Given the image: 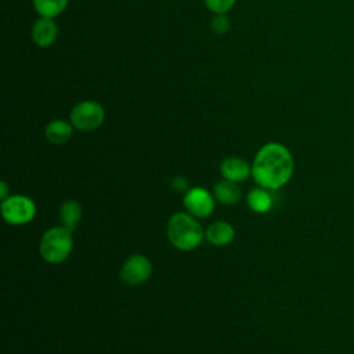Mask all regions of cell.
<instances>
[{"mask_svg":"<svg viewBox=\"0 0 354 354\" xmlns=\"http://www.w3.org/2000/svg\"><path fill=\"white\" fill-rule=\"evenodd\" d=\"M73 126L71 122L64 119H53L44 127V136L48 142L54 145H62L72 138Z\"/></svg>","mask_w":354,"mask_h":354,"instance_id":"cell-10","label":"cell"},{"mask_svg":"<svg viewBox=\"0 0 354 354\" xmlns=\"http://www.w3.org/2000/svg\"><path fill=\"white\" fill-rule=\"evenodd\" d=\"M246 202L249 207L256 213H267L272 207V196L268 189L263 187H257L249 191L246 196Z\"/></svg>","mask_w":354,"mask_h":354,"instance_id":"cell-14","label":"cell"},{"mask_svg":"<svg viewBox=\"0 0 354 354\" xmlns=\"http://www.w3.org/2000/svg\"><path fill=\"white\" fill-rule=\"evenodd\" d=\"M170 187L176 194H185L189 188H188V180L183 176H176L171 178L170 181Z\"/></svg>","mask_w":354,"mask_h":354,"instance_id":"cell-18","label":"cell"},{"mask_svg":"<svg viewBox=\"0 0 354 354\" xmlns=\"http://www.w3.org/2000/svg\"><path fill=\"white\" fill-rule=\"evenodd\" d=\"M32 4L39 17L54 19L65 11L69 0H32Z\"/></svg>","mask_w":354,"mask_h":354,"instance_id":"cell-15","label":"cell"},{"mask_svg":"<svg viewBox=\"0 0 354 354\" xmlns=\"http://www.w3.org/2000/svg\"><path fill=\"white\" fill-rule=\"evenodd\" d=\"M166 234L170 243L183 252L194 250L205 238V231L198 218L189 213H174L167 221Z\"/></svg>","mask_w":354,"mask_h":354,"instance_id":"cell-2","label":"cell"},{"mask_svg":"<svg viewBox=\"0 0 354 354\" xmlns=\"http://www.w3.org/2000/svg\"><path fill=\"white\" fill-rule=\"evenodd\" d=\"M82 218V206L77 201L69 199L62 202L59 207V220L62 223V227L68 228L69 231H75L79 221Z\"/></svg>","mask_w":354,"mask_h":354,"instance_id":"cell-13","label":"cell"},{"mask_svg":"<svg viewBox=\"0 0 354 354\" xmlns=\"http://www.w3.org/2000/svg\"><path fill=\"white\" fill-rule=\"evenodd\" d=\"M152 274V264L144 254L129 256L120 267V279L130 285L137 286L144 283Z\"/></svg>","mask_w":354,"mask_h":354,"instance_id":"cell-6","label":"cell"},{"mask_svg":"<svg viewBox=\"0 0 354 354\" xmlns=\"http://www.w3.org/2000/svg\"><path fill=\"white\" fill-rule=\"evenodd\" d=\"M58 37V26L51 18L39 17L32 25V40L41 48L51 47Z\"/></svg>","mask_w":354,"mask_h":354,"instance_id":"cell-8","label":"cell"},{"mask_svg":"<svg viewBox=\"0 0 354 354\" xmlns=\"http://www.w3.org/2000/svg\"><path fill=\"white\" fill-rule=\"evenodd\" d=\"M187 213L196 218H206L214 210V198L202 187L189 188L183 198Z\"/></svg>","mask_w":354,"mask_h":354,"instance_id":"cell-7","label":"cell"},{"mask_svg":"<svg viewBox=\"0 0 354 354\" xmlns=\"http://www.w3.org/2000/svg\"><path fill=\"white\" fill-rule=\"evenodd\" d=\"M210 26H212V30L216 35H224V33L228 32L231 24H230V19L225 14H213Z\"/></svg>","mask_w":354,"mask_h":354,"instance_id":"cell-17","label":"cell"},{"mask_svg":"<svg viewBox=\"0 0 354 354\" xmlns=\"http://www.w3.org/2000/svg\"><path fill=\"white\" fill-rule=\"evenodd\" d=\"M0 188H1L0 198H1V201H4V199H7L10 196L8 195V185H7V183L6 181H0Z\"/></svg>","mask_w":354,"mask_h":354,"instance_id":"cell-19","label":"cell"},{"mask_svg":"<svg viewBox=\"0 0 354 354\" xmlns=\"http://www.w3.org/2000/svg\"><path fill=\"white\" fill-rule=\"evenodd\" d=\"M205 6L213 14H227L236 0H203Z\"/></svg>","mask_w":354,"mask_h":354,"instance_id":"cell-16","label":"cell"},{"mask_svg":"<svg viewBox=\"0 0 354 354\" xmlns=\"http://www.w3.org/2000/svg\"><path fill=\"white\" fill-rule=\"evenodd\" d=\"M293 171V156L281 142L264 144L254 155L252 163V177L254 183L268 191H275L286 185Z\"/></svg>","mask_w":354,"mask_h":354,"instance_id":"cell-1","label":"cell"},{"mask_svg":"<svg viewBox=\"0 0 354 354\" xmlns=\"http://www.w3.org/2000/svg\"><path fill=\"white\" fill-rule=\"evenodd\" d=\"M1 214L6 223L11 225H24L36 216L35 202L25 195H10L1 201Z\"/></svg>","mask_w":354,"mask_h":354,"instance_id":"cell-5","label":"cell"},{"mask_svg":"<svg viewBox=\"0 0 354 354\" xmlns=\"http://www.w3.org/2000/svg\"><path fill=\"white\" fill-rule=\"evenodd\" d=\"M72 231L65 227H51L40 238L39 252L44 261L48 264H61L64 263L72 249H73V236Z\"/></svg>","mask_w":354,"mask_h":354,"instance_id":"cell-3","label":"cell"},{"mask_svg":"<svg viewBox=\"0 0 354 354\" xmlns=\"http://www.w3.org/2000/svg\"><path fill=\"white\" fill-rule=\"evenodd\" d=\"M234 236L235 230L228 221H214L205 232V238L214 246H225L232 242Z\"/></svg>","mask_w":354,"mask_h":354,"instance_id":"cell-11","label":"cell"},{"mask_svg":"<svg viewBox=\"0 0 354 354\" xmlns=\"http://www.w3.org/2000/svg\"><path fill=\"white\" fill-rule=\"evenodd\" d=\"M220 173L225 180L239 183L252 174V166L239 156H228L221 162Z\"/></svg>","mask_w":354,"mask_h":354,"instance_id":"cell-9","label":"cell"},{"mask_svg":"<svg viewBox=\"0 0 354 354\" xmlns=\"http://www.w3.org/2000/svg\"><path fill=\"white\" fill-rule=\"evenodd\" d=\"M104 106L93 100L77 102L69 115V122L79 131H93L104 123Z\"/></svg>","mask_w":354,"mask_h":354,"instance_id":"cell-4","label":"cell"},{"mask_svg":"<svg viewBox=\"0 0 354 354\" xmlns=\"http://www.w3.org/2000/svg\"><path fill=\"white\" fill-rule=\"evenodd\" d=\"M213 194H214V198L225 206L236 205L242 196V191H241L239 185L236 183L225 180V178L223 181H218L214 185Z\"/></svg>","mask_w":354,"mask_h":354,"instance_id":"cell-12","label":"cell"}]
</instances>
